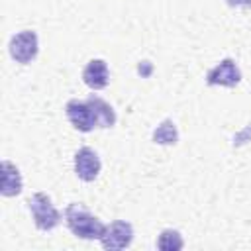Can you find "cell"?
<instances>
[{"label": "cell", "instance_id": "5", "mask_svg": "<svg viewBox=\"0 0 251 251\" xmlns=\"http://www.w3.org/2000/svg\"><path fill=\"white\" fill-rule=\"evenodd\" d=\"M239 80H241V71H239L237 63L231 57L222 59L216 67H212L206 73V82L210 86H227V88H233V86L239 84Z\"/></svg>", "mask_w": 251, "mask_h": 251}, {"label": "cell", "instance_id": "7", "mask_svg": "<svg viewBox=\"0 0 251 251\" xmlns=\"http://www.w3.org/2000/svg\"><path fill=\"white\" fill-rule=\"evenodd\" d=\"M100 157L96 155L94 149L90 147H80L76 153H75V173L80 180L84 182H92L96 180V176L100 175Z\"/></svg>", "mask_w": 251, "mask_h": 251}, {"label": "cell", "instance_id": "2", "mask_svg": "<svg viewBox=\"0 0 251 251\" xmlns=\"http://www.w3.org/2000/svg\"><path fill=\"white\" fill-rule=\"evenodd\" d=\"M27 208L31 212L33 224L37 229L41 231H51L61 224V212L53 206L51 198L45 192H35L29 200H27Z\"/></svg>", "mask_w": 251, "mask_h": 251}, {"label": "cell", "instance_id": "1", "mask_svg": "<svg viewBox=\"0 0 251 251\" xmlns=\"http://www.w3.org/2000/svg\"><path fill=\"white\" fill-rule=\"evenodd\" d=\"M65 224L67 227L71 229V233L75 237H80V239H100L102 233H104V224L94 216L90 214V210L84 206V204H69L65 208Z\"/></svg>", "mask_w": 251, "mask_h": 251}, {"label": "cell", "instance_id": "11", "mask_svg": "<svg viewBox=\"0 0 251 251\" xmlns=\"http://www.w3.org/2000/svg\"><path fill=\"white\" fill-rule=\"evenodd\" d=\"M153 141L159 145H175L178 141V131L173 120H163L153 129Z\"/></svg>", "mask_w": 251, "mask_h": 251}, {"label": "cell", "instance_id": "8", "mask_svg": "<svg viewBox=\"0 0 251 251\" xmlns=\"http://www.w3.org/2000/svg\"><path fill=\"white\" fill-rule=\"evenodd\" d=\"M82 80L92 90L106 88L108 86V80H110L108 63L104 59H92V61H88L84 65V69H82Z\"/></svg>", "mask_w": 251, "mask_h": 251}, {"label": "cell", "instance_id": "13", "mask_svg": "<svg viewBox=\"0 0 251 251\" xmlns=\"http://www.w3.org/2000/svg\"><path fill=\"white\" fill-rule=\"evenodd\" d=\"M231 8H251V0H226Z\"/></svg>", "mask_w": 251, "mask_h": 251}, {"label": "cell", "instance_id": "10", "mask_svg": "<svg viewBox=\"0 0 251 251\" xmlns=\"http://www.w3.org/2000/svg\"><path fill=\"white\" fill-rule=\"evenodd\" d=\"M86 102L92 108V114H94V120H96V127H112L116 124V112L106 100H102L96 94H90L86 98Z\"/></svg>", "mask_w": 251, "mask_h": 251}, {"label": "cell", "instance_id": "9", "mask_svg": "<svg viewBox=\"0 0 251 251\" xmlns=\"http://www.w3.org/2000/svg\"><path fill=\"white\" fill-rule=\"evenodd\" d=\"M24 188L22 182V175L20 169L12 163V161H2L0 165V194L10 198V196H18Z\"/></svg>", "mask_w": 251, "mask_h": 251}, {"label": "cell", "instance_id": "6", "mask_svg": "<svg viewBox=\"0 0 251 251\" xmlns=\"http://www.w3.org/2000/svg\"><path fill=\"white\" fill-rule=\"evenodd\" d=\"M65 112H67V118H69V122L73 124L75 129H78L82 133H88L96 127L92 108L88 106L86 100H76V98L69 100L67 106H65Z\"/></svg>", "mask_w": 251, "mask_h": 251}, {"label": "cell", "instance_id": "3", "mask_svg": "<svg viewBox=\"0 0 251 251\" xmlns=\"http://www.w3.org/2000/svg\"><path fill=\"white\" fill-rule=\"evenodd\" d=\"M98 241L108 251L126 249L133 241V226L129 222H126V220H114L104 227V233H102V237Z\"/></svg>", "mask_w": 251, "mask_h": 251}, {"label": "cell", "instance_id": "12", "mask_svg": "<svg viewBox=\"0 0 251 251\" xmlns=\"http://www.w3.org/2000/svg\"><path fill=\"white\" fill-rule=\"evenodd\" d=\"M184 247V239L178 229H163L157 237V249L161 251H180Z\"/></svg>", "mask_w": 251, "mask_h": 251}, {"label": "cell", "instance_id": "4", "mask_svg": "<svg viewBox=\"0 0 251 251\" xmlns=\"http://www.w3.org/2000/svg\"><path fill=\"white\" fill-rule=\"evenodd\" d=\"M8 49H10V55H12V59L16 63H22V65L31 63L37 57V51H39L37 33L31 31V29L18 31L16 35H12Z\"/></svg>", "mask_w": 251, "mask_h": 251}]
</instances>
